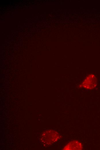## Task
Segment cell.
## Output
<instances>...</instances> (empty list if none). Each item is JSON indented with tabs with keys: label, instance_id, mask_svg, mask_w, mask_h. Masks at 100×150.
Wrapping results in <instances>:
<instances>
[{
	"label": "cell",
	"instance_id": "6da1fadb",
	"mask_svg": "<svg viewBox=\"0 0 100 150\" xmlns=\"http://www.w3.org/2000/svg\"><path fill=\"white\" fill-rule=\"evenodd\" d=\"M59 137V134L57 132L51 130L45 132L42 137L43 142L48 145L55 142L57 141Z\"/></svg>",
	"mask_w": 100,
	"mask_h": 150
},
{
	"label": "cell",
	"instance_id": "7a4b0ae2",
	"mask_svg": "<svg viewBox=\"0 0 100 150\" xmlns=\"http://www.w3.org/2000/svg\"><path fill=\"white\" fill-rule=\"evenodd\" d=\"M97 80L96 77L93 75L88 76L82 82V87L89 89L94 88L96 86Z\"/></svg>",
	"mask_w": 100,
	"mask_h": 150
},
{
	"label": "cell",
	"instance_id": "3957f363",
	"mask_svg": "<svg viewBox=\"0 0 100 150\" xmlns=\"http://www.w3.org/2000/svg\"><path fill=\"white\" fill-rule=\"evenodd\" d=\"M82 144L78 140L72 141L68 143L63 148V150H82Z\"/></svg>",
	"mask_w": 100,
	"mask_h": 150
}]
</instances>
